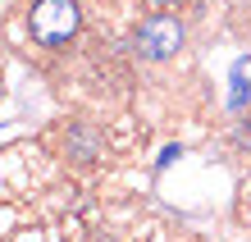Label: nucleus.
Listing matches in <instances>:
<instances>
[{
    "label": "nucleus",
    "instance_id": "2",
    "mask_svg": "<svg viewBox=\"0 0 251 242\" xmlns=\"http://www.w3.org/2000/svg\"><path fill=\"white\" fill-rule=\"evenodd\" d=\"M27 27H32V41H41V46H64L78 37L82 9L78 0H37L27 14Z\"/></svg>",
    "mask_w": 251,
    "mask_h": 242
},
{
    "label": "nucleus",
    "instance_id": "3",
    "mask_svg": "<svg viewBox=\"0 0 251 242\" xmlns=\"http://www.w3.org/2000/svg\"><path fill=\"white\" fill-rule=\"evenodd\" d=\"M69 151H73L78 160H96V156H100V137H96L92 128H73V133H69Z\"/></svg>",
    "mask_w": 251,
    "mask_h": 242
},
{
    "label": "nucleus",
    "instance_id": "1",
    "mask_svg": "<svg viewBox=\"0 0 251 242\" xmlns=\"http://www.w3.org/2000/svg\"><path fill=\"white\" fill-rule=\"evenodd\" d=\"M183 41H187L183 19L155 9V14H146V19L137 23V32H132V51H137L142 59H151V64H160V59H174V55H178Z\"/></svg>",
    "mask_w": 251,
    "mask_h": 242
},
{
    "label": "nucleus",
    "instance_id": "4",
    "mask_svg": "<svg viewBox=\"0 0 251 242\" xmlns=\"http://www.w3.org/2000/svg\"><path fill=\"white\" fill-rule=\"evenodd\" d=\"M151 5H155V9H169V5H178V0H151Z\"/></svg>",
    "mask_w": 251,
    "mask_h": 242
}]
</instances>
